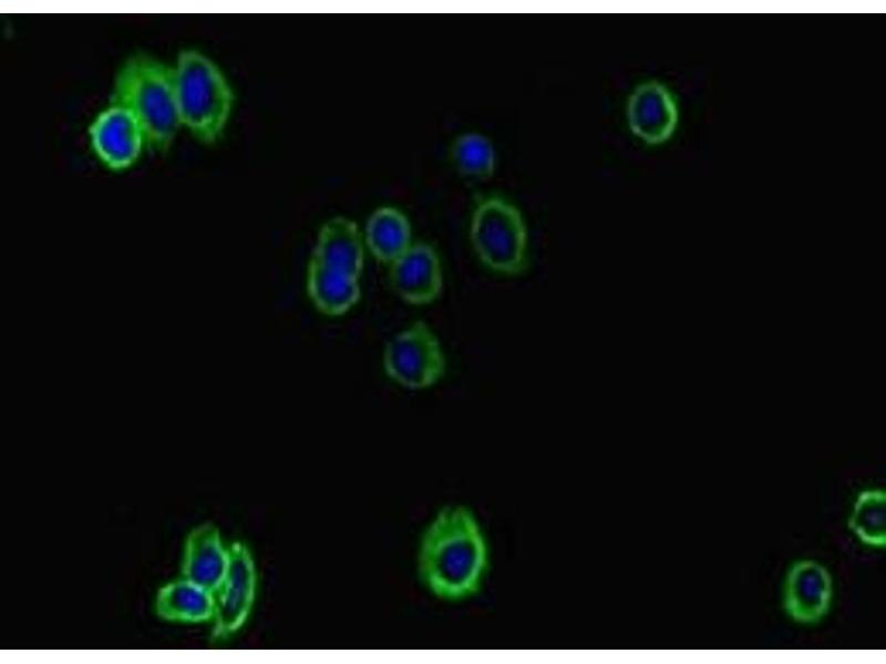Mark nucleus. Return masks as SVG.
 <instances>
[{
    "instance_id": "1",
    "label": "nucleus",
    "mask_w": 886,
    "mask_h": 664,
    "mask_svg": "<svg viewBox=\"0 0 886 664\" xmlns=\"http://www.w3.org/2000/svg\"><path fill=\"white\" fill-rule=\"evenodd\" d=\"M490 548L475 513L465 506L442 508L425 528L418 552L422 583L435 596L463 601L483 585Z\"/></svg>"
},
{
    "instance_id": "2",
    "label": "nucleus",
    "mask_w": 886,
    "mask_h": 664,
    "mask_svg": "<svg viewBox=\"0 0 886 664\" xmlns=\"http://www.w3.org/2000/svg\"><path fill=\"white\" fill-rule=\"evenodd\" d=\"M111 105L130 111L137 121L145 145L165 152L182 125L177 107L175 70L156 58L138 52L119 69Z\"/></svg>"
},
{
    "instance_id": "3",
    "label": "nucleus",
    "mask_w": 886,
    "mask_h": 664,
    "mask_svg": "<svg viewBox=\"0 0 886 664\" xmlns=\"http://www.w3.org/2000/svg\"><path fill=\"white\" fill-rule=\"evenodd\" d=\"M174 70L181 123L199 142H216L234 102L228 82L212 60L194 49L181 51Z\"/></svg>"
},
{
    "instance_id": "4",
    "label": "nucleus",
    "mask_w": 886,
    "mask_h": 664,
    "mask_svg": "<svg viewBox=\"0 0 886 664\" xmlns=\"http://www.w3.org/2000/svg\"><path fill=\"white\" fill-rule=\"evenodd\" d=\"M471 240L481 261L504 276L527 266V231L518 209L499 197L481 200L471 221Z\"/></svg>"
},
{
    "instance_id": "5",
    "label": "nucleus",
    "mask_w": 886,
    "mask_h": 664,
    "mask_svg": "<svg viewBox=\"0 0 886 664\" xmlns=\"http://www.w3.org/2000/svg\"><path fill=\"white\" fill-rule=\"evenodd\" d=\"M383 365L387 374L400 385L421 390L443 376L445 357L430 326L416 321L388 342Z\"/></svg>"
},
{
    "instance_id": "6",
    "label": "nucleus",
    "mask_w": 886,
    "mask_h": 664,
    "mask_svg": "<svg viewBox=\"0 0 886 664\" xmlns=\"http://www.w3.org/2000/svg\"><path fill=\"white\" fill-rule=\"evenodd\" d=\"M257 571L249 548L241 541L228 546V564L214 593L215 613L212 636L225 640L246 623L256 596Z\"/></svg>"
},
{
    "instance_id": "7",
    "label": "nucleus",
    "mask_w": 886,
    "mask_h": 664,
    "mask_svg": "<svg viewBox=\"0 0 886 664\" xmlns=\"http://www.w3.org/2000/svg\"><path fill=\"white\" fill-rule=\"evenodd\" d=\"M389 280L404 301L426 304L441 293L443 276L435 249L425 242L411 246L390 263Z\"/></svg>"
},
{
    "instance_id": "8",
    "label": "nucleus",
    "mask_w": 886,
    "mask_h": 664,
    "mask_svg": "<svg viewBox=\"0 0 886 664\" xmlns=\"http://www.w3.org/2000/svg\"><path fill=\"white\" fill-rule=\"evenodd\" d=\"M89 132L96 155L113 169L132 165L145 145L137 121L122 106L110 104L96 116Z\"/></svg>"
},
{
    "instance_id": "9",
    "label": "nucleus",
    "mask_w": 886,
    "mask_h": 664,
    "mask_svg": "<svg viewBox=\"0 0 886 664\" xmlns=\"http://www.w3.org/2000/svg\"><path fill=\"white\" fill-rule=\"evenodd\" d=\"M832 579L827 570L813 560L795 562L787 574L784 605L787 614L800 623H816L828 611Z\"/></svg>"
},
{
    "instance_id": "10",
    "label": "nucleus",
    "mask_w": 886,
    "mask_h": 664,
    "mask_svg": "<svg viewBox=\"0 0 886 664\" xmlns=\"http://www.w3.org/2000/svg\"><path fill=\"white\" fill-rule=\"evenodd\" d=\"M228 564V547H225L218 528L205 522L193 528L185 540L182 578L215 593Z\"/></svg>"
},
{
    "instance_id": "11",
    "label": "nucleus",
    "mask_w": 886,
    "mask_h": 664,
    "mask_svg": "<svg viewBox=\"0 0 886 664\" xmlns=\"http://www.w3.org/2000/svg\"><path fill=\"white\" fill-rule=\"evenodd\" d=\"M628 121L632 132L648 143L667 139L677 122L671 93L657 82L639 85L629 98Z\"/></svg>"
},
{
    "instance_id": "12",
    "label": "nucleus",
    "mask_w": 886,
    "mask_h": 664,
    "mask_svg": "<svg viewBox=\"0 0 886 664\" xmlns=\"http://www.w3.org/2000/svg\"><path fill=\"white\" fill-rule=\"evenodd\" d=\"M311 258L359 278L363 269V243L357 225L344 217L328 220L319 231Z\"/></svg>"
},
{
    "instance_id": "13",
    "label": "nucleus",
    "mask_w": 886,
    "mask_h": 664,
    "mask_svg": "<svg viewBox=\"0 0 886 664\" xmlns=\"http://www.w3.org/2000/svg\"><path fill=\"white\" fill-rule=\"evenodd\" d=\"M307 292L315 307L331 317L349 311L360 299L359 278L332 269L310 258Z\"/></svg>"
},
{
    "instance_id": "14",
    "label": "nucleus",
    "mask_w": 886,
    "mask_h": 664,
    "mask_svg": "<svg viewBox=\"0 0 886 664\" xmlns=\"http://www.w3.org/2000/svg\"><path fill=\"white\" fill-rule=\"evenodd\" d=\"M155 612L161 619L171 622H207L214 618L215 596L182 578L161 587L155 599Z\"/></svg>"
},
{
    "instance_id": "15",
    "label": "nucleus",
    "mask_w": 886,
    "mask_h": 664,
    "mask_svg": "<svg viewBox=\"0 0 886 664\" xmlns=\"http://www.w3.org/2000/svg\"><path fill=\"white\" fill-rule=\"evenodd\" d=\"M365 241L379 261L390 264L411 246L410 222L396 208L381 207L367 221Z\"/></svg>"
},
{
    "instance_id": "16",
    "label": "nucleus",
    "mask_w": 886,
    "mask_h": 664,
    "mask_svg": "<svg viewBox=\"0 0 886 664\" xmlns=\"http://www.w3.org/2000/svg\"><path fill=\"white\" fill-rule=\"evenodd\" d=\"M849 527L864 543L873 547L885 546L886 495L883 490H865L858 496Z\"/></svg>"
},
{
    "instance_id": "17",
    "label": "nucleus",
    "mask_w": 886,
    "mask_h": 664,
    "mask_svg": "<svg viewBox=\"0 0 886 664\" xmlns=\"http://www.w3.org/2000/svg\"><path fill=\"white\" fill-rule=\"evenodd\" d=\"M452 158L463 175L474 178L491 176L496 165V153L492 142L478 133L459 136L452 146Z\"/></svg>"
}]
</instances>
